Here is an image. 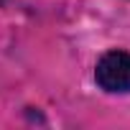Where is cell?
Masks as SVG:
<instances>
[{
	"mask_svg": "<svg viewBox=\"0 0 130 130\" xmlns=\"http://www.w3.org/2000/svg\"><path fill=\"white\" fill-rule=\"evenodd\" d=\"M94 79L105 92H130V54L127 51H107L94 69Z\"/></svg>",
	"mask_w": 130,
	"mask_h": 130,
	"instance_id": "6da1fadb",
	"label": "cell"
},
{
	"mask_svg": "<svg viewBox=\"0 0 130 130\" xmlns=\"http://www.w3.org/2000/svg\"><path fill=\"white\" fill-rule=\"evenodd\" d=\"M0 3H5V0H0Z\"/></svg>",
	"mask_w": 130,
	"mask_h": 130,
	"instance_id": "7a4b0ae2",
	"label": "cell"
}]
</instances>
